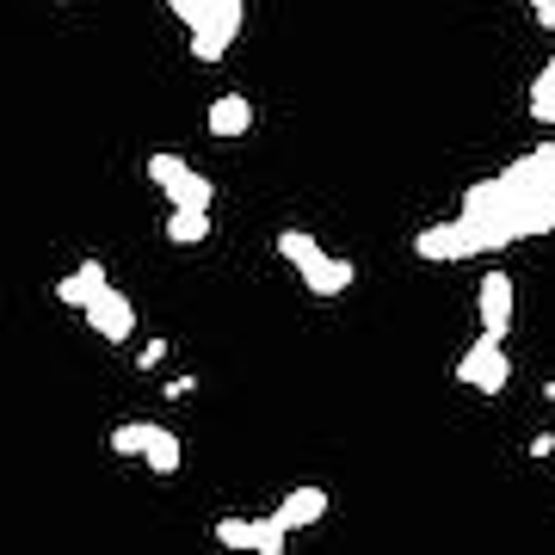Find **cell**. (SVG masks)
Here are the masks:
<instances>
[{
  "mask_svg": "<svg viewBox=\"0 0 555 555\" xmlns=\"http://www.w3.org/2000/svg\"><path fill=\"white\" fill-rule=\"evenodd\" d=\"M142 463H149L155 476H179V438L167 433V426H155V438H149V451H142Z\"/></svg>",
  "mask_w": 555,
  "mask_h": 555,
  "instance_id": "obj_14",
  "label": "cell"
},
{
  "mask_svg": "<svg viewBox=\"0 0 555 555\" xmlns=\"http://www.w3.org/2000/svg\"><path fill=\"white\" fill-rule=\"evenodd\" d=\"M149 179L160 185L167 210H210V204H217V185L204 173H192L173 149H155V155H149Z\"/></svg>",
  "mask_w": 555,
  "mask_h": 555,
  "instance_id": "obj_4",
  "label": "cell"
},
{
  "mask_svg": "<svg viewBox=\"0 0 555 555\" xmlns=\"http://www.w3.org/2000/svg\"><path fill=\"white\" fill-rule=\"evenodd\" d=\"M105 284H112V278H105V266H100V259H80V266H75L68 278H56V297L68 302V309H87V302L100 297Z\"/></svg>",
  "mask_w": 555,
  "mask_h": 555,
  "instance_id": "obj_9",
  "label": "cell"
},
{
  "mask_svg": "<svg viewBox=\"0 0 555 555\" xmlns=\"http://www.w3.org/2000/svg\"><path fill=\"white\" fill-rule=\"evenodd\" d=\"M531 13H537V25H543V31H555V0H531Z\"/></svg>",
  "mask_w": 555,
  "mask_h": 555,
  "instance_id": "obj_17",
  "label": "cell"
},
{
  "mask_svg": "<svg viewBox=\"0 0 555 555\" xmlns=\"http://www.w3.org/2000/svg\"><path fill=\"white\" fill-rule=\"evenodd\" d=\"M456 217L469 222L481 254L494 247H518V241H537V235H555V137L531 155L506 160L500 173L476 179Z\"/></svg>",
  "mask_w": 555,
  "mask_h": 555,
  "instance_id": "obj_1",
  "label": "cell"
},
{
  "mask_svg": "<svg viewBox=\"0 0 555 555\" xmlns=\"http://www.w3.org/2000/svg\"><path fill=\"white\" fill-rule=\"evenodd\" d=\"M420 259H433V266H444V259H469V254H481L476 247V235H469V222L463 217H451V222H433V229H420L414 241H408Z\"/></svg>",
  "mask_w": 555,
  "mask_h": 555,
  "instance_id": "obj_7",
  "label": "cell"
},
{
  "mask_svg": "<svg viewBox=\"0 0 555 555\" xmlns=\"http://www.w3.org/2000/svg\"><path fill=\"white\" fill-rule=\"evenodd\" d=\"M210 543H222V550H247V543H254V518H217V525H210Z\"/></svg>",
  "mask_w": 555,
  "mask_h": 555,
  "instance_id": "obj_16",
  "label": "cell"
},
{
  "mask_svg": "<svg viewBox=\"0 0 555 555\" xmlns=\"http://www.w3.org/2000/svg\"><path fill=\"white\" fill-rule=\"evenodd\" d=\"M149 438H155V420H124V426H112V456H142L149 451Z\"/></svg>",
  "mask_w": 555,
  "mask_h": 555,
  "instance_id": "obj_13",
  "label": "cell"
},
{
  "mask_svg": "<svg viewBox=\"0 0 555 555\" xmlns=\"http://www.w3.org/2000/svg\"><path fill=\"white\" fill-rule=\"evenodd\" d=\"M278 254L302 272L309 297H346V291H352V278H358L352 259H334L315 235H302V229H278Z\"/></svg>",
  "mask_w": 555,
  "mask_h": 555,
  "instance_id": "obj_3",
  "label": "cell"
},
{
  "mask_svg": "<svg viewBox=\"0 0 555 555\" xmlns=\"http://www.w3.org/2000/svg\"><path fill=\"white\" fill-rule=\"evenodd\" d=\"M476 309H481V334H513V278L506 272H488L476 291Z\"/></svg>",
  "mask_w": 555,
  "mask_h": 555,
  "instance_id": "obj_8",
  "label": "cell"
},
{
  "mask_svg": "<svg viewBox=\"0 0 555 555\" xmlns=\"http://www.w3.org/2000/svg\"><path fill=\"white\" fill-rule=\"evenodd\" d=\"M167 13L185 25V43L198 62H222L229 43L241 38V20H247V0H167Z\"/></svg>",
  "mask_w": 555,
  "mask_h": 555,
  "instance_id": "obj_2",
  "label": "cell"
},
{
  "mask_svg": "<svg viewBox=\"0 0 555 555\" xmlns=\"http://www.w3.org/2000/svg\"><path fill=\"white\" fill-rule=\"evenodd\" d=\"M160 358H167V346H160V339H155V346H142V352H137V364H142V371H155Z\"/></svg>",
  "mask_w": 555,
  "mask_h": 555,
  "instance_id": "obj_18",
  "label": "cell"
},
{
  "mask_svg": "<svg viewBox=\"0 0 555 555\" xmlns=\"http://www.w3.org/2000/svg\"><path fill=\"white\" fill-rule=\"evenodd\" d=\"M506 377H513V358H506V339L481 334L469 352L456 358V383H469L481 396H506Z\"/></svg>",
  "mask_w": 555,
  "mask_h": 555,
  "instance_id": "obj_5",
  "label": "cell"
},
{
  "mask_svg": "<svg viewBox=\"0 0 555 555\" xmlns=\"http://www.w3.org/2000/svg\"><path fill=\"white\" fill-rule=\"evenodd\" d=\"M247 130H254V100H241V93L210 100V137H247Z\"/></svg>",
  "mask_w": 555,
  "mask_h": 555,
  "instance_id": "obj_11",
  "label": "cell"
},
{
  "mask_svg": "<svg viewBox=\"0 0 555 555\" xmlns=\"http://www.w3.org/2000/svg\"><path fill=\"white\" fill-rule=\"evenodd\" d=\"M531 118L537 124H555V56L537 68V80H531Z\"/></svg>",
  "mask_w": 555,
  "mask_h": 555,
  "instance_id": "obj_15",
  "label": "cell"
},
{
  "mask_svg": "<svg viewBox=\"0 0 555 555\" xmlns=\"http://www.w3.org/2000/svg\"><path fill=\"white\" fill-rule=\"evenodd\" d=\"M278 518L291 525V531H309V525H321L327 518V488H297V494H284V506H278Z\"/></svg>",
  "mask_w": 555,
  "mask_h": 555,
  "instance_id": "obj_10",
  "label": "cell"
},
{
  "mask_svg": "<svg viewBox=\"0 0 555 555\" xmlns=\"http://www.w3.org/2000/svg\"><path fill=\"white\" fill-rule=\"evenodd\" d=\"M80 315H87V327H93V334H100L105 346H124V339L137 334V302L124 297L118 284H105V291H100L93 302H87Z\"/></svg>",
  "mask_w": 555,
  "mask_h": 555,
  "instance_id": "obj_6",
  "label": "cell"
},
{
  "mask_svg": "<svg viewBox=\"0 0 555 555\" xmlns=\"http://www.w3.org/2000/svg\"><path fill=\"white\" fill-rule=\"evenodd\" d=\"M167 241H179V247L210 241V210H167Z\"/></svg>",
  "mask_w": 555,
  "mask_h": 555,
  "instance_id": "obj_12",
  "label": "cell"
}]
</instances>
